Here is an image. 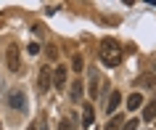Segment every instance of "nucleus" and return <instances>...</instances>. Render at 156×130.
<instances>
[{
	"label": "nucleus",
	"mask_w": 156,
	"mask_h": 130,
	"mask_svg": "<svg viewBox=\"0 0 156 130\" xmlns=\"http://www.w3.org/2000/svg\"><path fill=\"white\" fill-rule=\"evenodd\" d=\"M50 82H53V72H50L48 66H42L40 74H37V90H40V93H45V90L50 88Z\"/></svg>",
	"instance_id": "1"
},
{
	"label": "nucleus",
	"mask_w": 156,
	"mask_h": 130,
	"mask_svg": "<svg viewBox=\"0 0 156 130\" xmlns=\"http://www.w3.org/2000/svg\"><path fill=\"white\" fill-rule=\"evenodd\" d=\"M101 53H103V56H111V53H122V45H119L114 37H103V43H101Z\"/></svg>",
	"instance_id": "2"
},
{
	"label": "nucleus",
	"mask_w": 156,
	"mask_h": 130,
	"mask_svg": "<svg viewBox=\"0 0 156 130\" xmlns=\"http://www.w3.org/2000/svg\"><path fill=\"white\" fill-rule=\"evenodd\" d=\"M66 74H69V69H66L64 64H58V69L53 72V85H56V88H64L66 85Z\"/></svg>",
	"instance_id": "3"
},
{
	"label": "nucleus",
	"mask_w": 156,
	"mask_h": 130,
	"mask_svg": "<svg viewBox=\"0 0 156 130\" xmlns=\"http://www.w3.org/2000/svg\"><path fill=\"white\" fill-rule=\"evenodd\" d=\"M8 104L13 106V109H19V112H21V109L27 106V101H24V93H21V90H13V93L8 96Z\"/></svg>",
	"instance_id": "4"
},
{
	"label": "nucleus",
	"mask_w": 156,
	"mask_h": 130,
	"mask_svg": "<svg viewBox=\"0 0 156 130\" xmlns=\"http://www.w3.org/2000/svg\"><path fill=\"white\" fill-rule=\"evenodd\" d=\"M8 69L11 72L19 69V45H11L8 48Z\"/></svg>",
	"instance_id": "5"
},
{
	"label": "nucleus",
	"mask_w": 156,
	"mask_h": 130,
	"mask_svg": "<svg viewBox=\"0 0 156 130\" xmlns=\"http://www.w3.org/2000/svg\"><path fill=\"white\" fill-rule=\"evenodd\" d=\"M119 101H122V93H119V90H114V93H111V98H108V104H106V112L114 114L116 106H119Z\"/></svg>",
	"instance_id": "6"
},
{
	"label": "nucleus",
	"mask_w": 156,
	"mask_h": 130,
	"mask_svg": "<svg viewBox=\"0 0 156 130\" xmlns=\"http://www.w3.org/2000/svg\"><path fill=\"white\" fill-rule=\"evenodd\" d=\"M93 120H95V114H93V106H90V104H85V106H82V125H85V128H90Z\"/></svg>",
	"instance_id": "7"
},
{
	"label": "nucleus",
	"mask_w": 156,
	"mask_h": 130,
	"mask_svg": "<svg viewBox=\"0 0 156 130\" xmlns=\"http://www.w3.org/2000/svg\"><path fill=\"white\" fill-rule=\"evenodd\" d=\"M156 117V98H151L146 106H143V120H154Z\"/></svg>",
	"instance_id": "8"
},
{
	"label": "nucleus",
	"mask_w": 156,
	"mask_h": 130,
	"mask_svg": "<svg viewBox=\"0 0 156 130\" xmlns=\"http://www.w3.org/2000/svg\"><path fill=\"white\" fill-rule=\"evenodd\" d=\"M140 104H143V96H140V93H130V98H127V109L135 112V109H140Z\"/></svg>",
	"instance_id": "9"
},
{
	"label": "nucleus",
	"mask_w": 156,
	"mask_h": 130,
	"mask_svg": "<svg viewBox=\"0 0 156 130\" xmlns=\"http://www.w3.org/2000/svg\"><path fill=\"white\" fill-rule=\"evenodd\" d=\"M80 96H82V82L77 80V82H72V90H69V98H72V101H80Z\"/></svg>",
	"instance_id": "10"
},
{
	"label": "nucleus",
	"mask_w": 156,
	"mask_h": 130,
	"mask_svg": "<svg viewBox=\"0 0 156 130\" xmlns=\"http://www.w3.org/2000/svg\"><path fill=\"white\" fill-rule=\"evenodd\" d=\"M103 64H106V66H119V64H122V53H111V56H103Z\"/></svg>",
	"instance_id": "11"
},
{
	"label": "nucleus",
	"mask_w": 156,
	"mask_h": 130,
	"mask_svg": "<svg viewBox=\"0 0 156 130\" xmlns=\"http://www.w3.org/2000/svg\"><path fill=\"white\" fill-rule=\"evenodd\" d=\"M103 130H122V117H111L108 120V125Z\"/></svg>",
	"instance_id": "12"
},
{
	"label": "nucleus",
	"mask_w": 156,
	"mask_h": 130,
	"mask_svg": "<svg viewBox=\"0 0 156 130\" xmlns=\"http://www.w3.org/2000/svg\"><path fill=\"white\" fill-rule=\"evenodd\" d=\"M72 128H74V122L69 120V117H64V120L58 122V130H72Z\"/></svg>",
	"instance_id": "13"
},
{
	"label": "nucleus",
	"mask_w": 156,
	"mask_h": 130,
	"mask_svg": "<svg viewBox=\"0 0 156 130\" xmlns=\"http://www.w3.org/2000/svg\"><path fill=\"white\" fill-rule=\"evenodd\" d=\"M72 66H74V72H82V66H85V61H82V56H74V61H72Z\"/></svg>",
	"instance_id": "14"
},
{
	"label": "nucleus",
	"mask_w": 156,
	"mask_h": 130,
	"mask_svg": "<svg viewBox=\"0 0 156 130\" xmlns=\"http://www.w3.org/2000/svg\"><path fill=\"white\" fill-rule=\"evenodd\" d=\"M135 128H138V120H135V117H130V120L122 125V130H135Z\"/></svg>",
	"instance_id": "15"
},
{
	"label": "nucleus",
	"mask_w": 156,
	"mask_h": 130,
	"mask_svg": "<svg viewBox=\"0 0 156 130\" xmlns=\"http://www.w3.org/2000/svg\"><path fill=\"white\" fill-rule=\"evenodd\" d=\"M90 96L93 98L98 96V80H95V77H93V82H90Z\"/></svg>",
	"instance_id": "16"
},
{
	"label": "nucleus",
	"mask_w": 156,
	"mask_h": 130,
	"mask_svg": "<svg viewBox=\"0 0 156 130\" xmlns=\"http://www.w3.org/2000/svg\"><path fill=\"white\" fill-rule=\"evenodd\" d=\"M48 58H53V61L58 58V50H56V45H48Z\"/></svg>",
	"instance_id": "17"
},
{
	"label": "nucleus",
	"mask_w": 156,
	"mask_h": 130,
	"mask_svg": "<svg viewBox=\"0 0 156 130\" xmlns=\"http://www.w3.org/2000/svg\"><path fill=\"white\" fill-rule=\"evenodd\" d=\"M143 85H146V88H154V85H156V77H146V80H143Z\"/></svg>",
	"instance_id": "18"
},
{
	"label": "nucleus",
	"mask_w": 156,
	"mask_h": 130,
	"mask_svg": "<svg viewBox=\"0 0 156 130\" xmlns=\"http://www.w3.org/2000/svg\"><path fill=\"white\" fill-rule=\"evenodd\" d=\"M29 53H34V56H37V53H40V45H37V43H29Z\"/></svg>",
	"instance_id": "19"
},
{
	"label": "nucleus",
	"mask_w": 156,
	"mask_h": 130,
	"mask_svg": "<svg viewBox=\"0 0 156 130\" xmlns=\"http://www.w3.org/2000/svg\"><path fill=\"white\" fill-rule=\"evenodd\" d=\"M27 130H37V125H29V128H27Z\"/></svg>",
	"instance_id": "20"
},
{
	"label": "nucleus",
	"mask_w": 156,
	"mask_h": 130,
	"mask_svg": "<svg viewBox=\"0 0 156 130\" xmlns=\"http://www.w3.org/2000/svg\"><path fill=\"white\" fill-rule=\"evenodd\" d=\"M0 130H3V125H0Z\"/></svg>",
	"instance_id": "21"
}]
</instances>
